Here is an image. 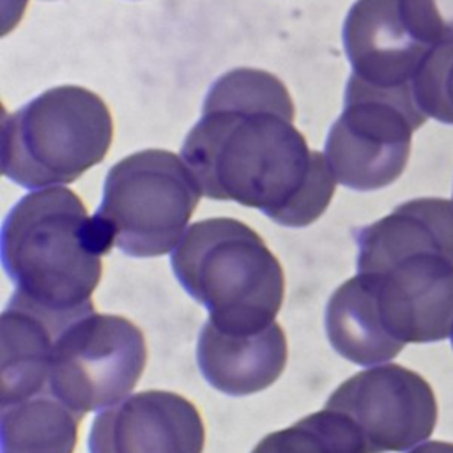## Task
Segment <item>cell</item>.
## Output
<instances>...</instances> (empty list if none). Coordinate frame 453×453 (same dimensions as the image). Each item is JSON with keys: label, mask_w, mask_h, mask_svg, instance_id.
Listing matches in <instances>:
<instances>
[{"label": "cell", "mask_w": 453, "mask_h": 453, "mask_svg": "<svg viewBox=\"0 0 453 453\" xmlns=\"http://www.w3.org/2000/svg\"><path fill=\"white\" fill-rule=\"evenodd\" d=\"M147 365L142 329L122 315L87 313L64 327L50 359V391L78 414L124 400Z\"/></svg>", "instance_id": "8"}, {"label": "cell", "mask_w": 453, "mask_h": 453, "mask_svg": "<svg viewBox=\"0 0 453 453\" xmlns=\"http://www.w3.org/2000/svg\"><path fill=\"white\" fill-rule=\"evenodd\" d=\"M324 326L331 347L356 365L386 363L403 349L386 333L373 297L357 274L329 297Z\"/></svg>", "instance_id": "14"}, {"label": "cell", "mask_w": 453, "mask_h": 453, "mask_svg": "<svg viewBox=\"0 0 453 453\" xmlns=\"http://www.w3.org/2000/svg\"><path fill=\"white\" fill-rule=\"evenodd\" d=\"M411 453H453V442L446 441H430L423 446H418Z\"/></svg>", "instance_id": "19"}, {"label": "cell", "mask_w": 453, "mask_h": 453, "mask_svg": "<svg viewBox=\"0 0 453 453\" xmlns=\"http://www.w3.org/2000/svg\"><path fill=\"white\" fill-rule=\"evenodd\" d=\"M412 88H377L349 78L343 111L326 138L336 180L354 191L395 182L407 166L412 133L426 122Z\"/></svg>", "instance_id": "7"}, {"label": "cell", "mask_w": 453, "mask_h": 453, "mask_svg": "<svg viewBox=\"0 0 453 453\" xmlns=\"http://www.w3.org/2000/svg\"><path fill=\"white\" fill-rule=\"evenodd\" d=\"M449 336H451V345H453V326H451V333H449Z\"/></svg>", "instance_id": "20"}, {"label": "cell", "mask_w": 453, "mask_h": 453, "mask_svg": "<svg viewBox=\"0 0 453 453\" xmlns=\"http://www.w3.org/2000/svg\"><path fill=\"white\" fill-rule=\"evenodd\" d=\"M412 96L426 117L453 124V41L428 50L414 74Z\"/></svg>", "instance_id": "17"}, {"label": "cell", "mask_w": 453, "mask_h": 453, "mask_svg": "<svg viewBox=\"0 0 453 453\" xmlns=\"http://www.w3.org/2000/svg\"><path fill=\"white\" fill-rule=\"evenodd\" d=\"M326 407L356 425L366 453L407 451L428 439L437 421L432 386L418 372L400 365L352 375L331 393Z\"/></svg>", "instance_id": "9"}, {"label": "cell", "mask_w": 453, "mask_h": 453, "mask_svg": "<svg viewBox=\"0 0 453 453\" xmlns=\"http://www.w3.org/2000/svg\"><path fill=\"white\" fill-rule=\"evenodd\" d=\"M411 30L428 46L453 41V0H400Z\"/></svg>", "instance_id": "18"}, {"label": "cell", "mask_w": 453, "mask_h": 453, "mask_svg": "<svg viewBox=\"0 0 453 453\" xmlns=\"http://www.w3.org/2000/svg\"><path fill=\"white\" fill-rule=\"evenodd\" d=\"M81 418L50 389L2 403V453H74Z\"/></svg>", "instance_id": "15"}, {"label": "cell", "mask_w": 453, "mask_h": 453, "mask_svg": "<svg viewBox=\"0 0 453 453\" xmlns=\"http://www.w3.org/2000/svg\"><path fill=\"white\" fill-rule=\"evenodd\" d=\"M202 189L189 166L165 149L122 157L104 179L103 200L92 214L104 255L119 248L129 257H161L175 250Z\"/></svg>", "instance_id": "6"}, {"label": "cell", "mask_w": 453, "mask_h": 453, "mask_svg": "<svg viewBox=\"0 0 453 453\" xmlns=\"http://www.w3.org/2000/svg\"><path fill=\"white\" fill-rule=\"evenodd\" d=\"M251 453H366V446L345 414L324 407L265 435Z\"/></svg>", "instance_id": "16"}, {"label": "cell", "mask_w": 453, "mask_h": 453, "mask_svg": "<svg viewBox=\"0 0 453 453\" xmlns=\"http://www.w3.org/2000/svg\"><path fill=\"white\" fill-rule=\"evenodd\" d=\"M357 276L388 334L405 343L444 340L453 326V202L414 198L356 230Z\"/></svg>", "instance_id": "2"}, {"label": "cell", "mask_w": 453, "mask_h": 453, "mask_svg": "<svg viewBox=\"0 0 453 453\" xmlns=\"http://www.w3.org/2000/svg\"><path fill=\"white\" fill-rule=\"evenodd\" d=\"M205 426L182 395L149 389L97 412L88 453H202Z\"/></svg>", "instance_id": "10"}, {"label": "cell", "mask_w": 453, "mask_h": 453, "mask_svg": "<svg viewBox=\"0 0 453 453\" xmlns=\"http://www.w3.org/2000/svg\"><path fill=\"white\" fill-rule=\"evenodd\" d=\"M111 140L113 120L96 92L53 87L4 117L2 172L27 189L69 184L106 157Z\"/></svg>", "instance_id": "5"}, {"label": "cell", "mask_w": 453, "mask_h": 453, "mask_svg": "<svg viewBox=\"0 0 453 453\" xmlns=\"http://www.w3.org/2000/svg\"><path fill=\"white\" fill-rule=\"evenodd\" d=\"M283 81L237 67L209 88L200 120L180 147L202 195L258 209L283 226H306L327 209L336 177L294 126Z\"/></svg>", "instance_id": "1"}, {"label": "cell", "mask_w": 453, "mask_h": 453, "mask_svg": "<svg viewBox=\"0 0 453 453\" xmlns=\"http://www.w3.org/2000/svg\"><path fill=\"white\" fill-rule=\"evenodd\" d=\"M0 251L14 299L65 322L94 311L104 251L74 191L55 186L19 198L4 219Z\"/></svg>", "instance_id": "3"}, {"label": "cell", "mask_w": 453, "mask_h": 453, "mask_svg": "<svg viewBox=\"0 0 453 453\" xmlns=\"http://www.w3.org/2000/svg\"><path fill=\"white\" fill-rule=\"evenodd\" d=\"M182 288L223 331L251 333L271 326L281 308L285 276L264 239L235 218L193 223L170 255Z\"/></svg>", "instance_id": "4"}, {"label": "cell", "mask_w": 453, "mask_h": 453, "mask_svg": "<svg viewBox=\"0 0 453 453\" xmlns=\"http://www.w3.org/2000/svg\"><path fill=\"white\" fill-rule=\"evenodd\" d=\"M342 37L350 76L377 88H412L432 48L411 30L400 0H357L349 9Z\"/></svg>", "instance_id": "11"}, {"label": "cell", "mask_w": 453, "mask_h": 453, "mask_svg": "<svg viewBox=\"0 0 453 453\" xmlns=\"http://www.w3.org/2000/svg\"><path fill=\"white\" fill-rule=\"evenodd\" d=\"M71 322L11 297L2 313V403L50 389L51 350Z\"/></svg>", "instance_id": "13"}, {"label": "cell", "mask_w": 453, "mask_h": 453, "mask_svg": "<svg viewBox=\"0 0 453 453\" xmlns=\"http://www.w3.org/2000/svg\"><path fill=\"white\" fill-rule=\"evenodd\" d=\"M287 357V336L276 320L251 333L223 331L207 320L196 342V363L203 379L230 396L269 388L283 373Z\"/></svg>", "instance_id": "12"}]
</instances>
